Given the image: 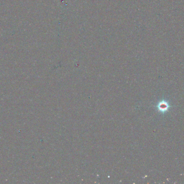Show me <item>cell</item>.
Masks as SVG:
<instances>
[{"mask_svg":"<svg viewBox=\"0 0 184 184\" xmlns=\"http://www.w3.org/2000/svg\"><path fill=\"white\" fill-rule=\"evenodd\" d=\"M157 111L161 114H164L167 112L171 108V105L169 101L165 99H162L159 101L156 105Z\"/></svg>","mask_w":184,"mask_h":184,"instance_id":"cell-1","label":"cell"}]
</instances>
